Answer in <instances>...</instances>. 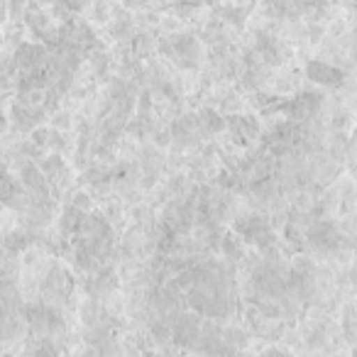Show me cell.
<instances>
[{
    "instance_id": "obj_1",
    "label": "cell",
    "mask_w": 357,
    "mask_h": 357,
    "mask_svg": "<svg viewBox=\"0 0 357 357\" xmlns=\"http://www.w3.org/2000/svg\"><path fill=\"white\" fill-rule=\"evenodd\" d=\"M184 291L191 306L208 318L233 311V277L223 264L204 262L194 267L184 279Z\"/></svg>"
},
{
    "instance_id": "obj_5",
    "label": "cell",
    "mask_w": 357,
    "mask_h": 357,
    "mask_svg": "<svg viewBox=\"0 0 357 357\" xmlns=\"http://www.w3.org/2000/svg\"><path fill=\"white\" fill-rule=\"evenodd\" d=\"M308 76L318 84H328V86H335L340 81V71L331 69V66H323V64H311L308 66Z\"/></svg>"
},
{
    "instance_id": "obj_6",
    "label": "cell",
    "mask_w": 357,
    "mask_h": 357,
    "mask_svg": "<svg viewBox=\"0 0 357 357\" xmlns=\"http://www.w3.org/2000/svg\"><path fill=\"white\" fill-rule=\"evenodd\" d=\"M66 3H69L71 8H81L86 3V0H66Z\"/></svg>"
},
{
    "instance_id": "obj_2",
    "label": "cell",
    "mask_w": 357,
    "mask_h": 357,
    "mask_svg": "<svg viewBox=\"0 0 357 357\" xmlns=\"http://www.w3.org/2000/svg\"><path fill=\"white\" fill-rule=\"evenodd\" d=\"M76 245H79V257L89 262V257L100 259L110 248V233L108 225L98 218H86L81 215L76 225Z\"/></svg>"
},
{
    "instance_id": "obj_3",
    "label": "cell",
    "mask_w": 357,
    "mask_h": 357,
    "mask_svg": "<svg viewBox=\"0 0 357 357\" xmlns=\"http://www.w3.org/2000/svg\"><path fill=\"white\" fill-rule=\"evenodd\" d=\"M267 6L277 13L279 17H306L313 13H321L326 8V0H267Z\"/></svg>"
},
{
    "instance_id": "obj_4",
    "label": "cell",
    "mask_w": 357,
    "mask_h": 357,
    "mask_svg": "<svg viewBox=\"0 0 357 357\" xmlns=\"http://www.w3.org/2000/svg\"><path fill=\"white\" fill-rule=\"evenodd\" d=\"M17 199V184L15 178L8 176L6 169H0V211L6 208V206L15 204Z\"/></svg>"
},
{
    "instance_id": "obj_7",
    "label": "cell",
    "mask_w": 357,
    "mask_h": 357,
    "mask_svg": "<svg viewBox=\"0 0 357 357\" xmlns=\"http://www.w3.org/2000/svg\"><path fill=\"white\" fill-rule=\"evenodd\" d=\"M3 130H6V115L0 113V132H3Z\"/></svg>"
}]
</instances>
